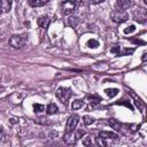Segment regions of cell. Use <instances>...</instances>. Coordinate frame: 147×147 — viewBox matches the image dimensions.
<instances>
[{
  "label": "cell",
  "instance_id": "2e32d148",
  "mask_svg": "<svg viewBox=\"0 0 147 147\" xmlns=\"http://www.w3.org/2000/svg\"><path fill=\"white\" fill-rule=\"evenodd\" d=\"M34 122L37 124H41V125H49L51 124V121H48L46 117H38L34 119Z\"/></svg>",
  "mask_w": 147,
  "mask_h": 147
},
{
  "label": "cell",
  "instance_id": "836d02e7",
  "mask_svg": "<svg viewBox=\"0 0 147 147\" xmlns=\"http://www.w3.org/2000/svg\"><path fill=\"white\" fill-rule=\"evenodd\" d=\"M0 13H1V10H0Z\"/></svg>",
  "mask_w": 147,
  "mask_h": 147
},
{
  "label": "cell",
  "instance_id": "44dd1931",
  "mask_svg": "<svg viewBox=\"0 0 147 147\" xmlns=\"http://www.w3.org/2000/svg\"><path fill=\"white\" fill-rule=\"evenodd\" d=\"M83 122H84V124H86V125H90V124H92V123L94 122V118H93V117H91V116H87V115H85V116L83 117Z\"/></svg>",
  "mask_w": 147,
  "mask_h": 147
},
{
  "label": "cell",
  "instance_id": "e0dca14e",
  "mask_svg": "<svg viewBox=\"0 0 147 147\" xmlns=\"http://www.w3.org/2000/svg\"><path fill=\"white\" fill-rule=\"evenodd\" d=\"M106 94L109 96V98H114L118 94V90L117 88H107L106 90Z\"/></svg>",
  "mask_w": 147,
  "mask_h": 147
},
{
  "label": "cell",
  "instance_id": "ffe728a7",
  "mask_svg": "<svg viewBox=\"0 0 147 147\" xmlns=\"http://www.w3.org/2000/svg\"><path fill=\"white\" fill-rule=\"evenodd\" d=\"M86 45H87L90 48H96V47L99 46V42H98L95 39H90V40H87Z\"/></svg>",
  "mask_w": 147,
  "mask_h": 147
},
{
  "label": "cell",
  "instance_id": "f1b7e54d",
  "mask_svg": "<svg viewBox=\"0 0 147 147\" xmlns=\"http://www.w3.org/2000/svg\"><path fill=\"white\" fill-rule=\"evenodd\" d=\"M69 1H71L72 3H75V5H77V6H78V5L80 3V1H82V0H69Z\"/></svg>",
  "mask_w": 147,
  "mask_h": 147
},
{
  "label": "cell",
  "instance_id": "d4e9b609",
  "mask_svg": "<svg viewBox=\"0 0 147 147\" xmlns=\"http://www.w3.org/2000/svg\"><path fill=\"white\" fill-rule=\"evenodd\" d=\"M84 134H85V131L83 129H78L77 132H76V134H75V137H76V139H80V138H83Z\"/></svg>",
  "mask_w": 147,
  "mask_h": 147
},
{
  "label": "cell",
  "instance_id": "d6986e66",
  "mask_svg": "<svg viewBox=\"0 0 147 147\" xmlns=\"http://www.w3.org/2000/svg\"><path fill=\"white\" fill-rule=\"evenodd\" d=\"M45 110V106L40 105V103H33V111L34 113H41Z\"/></svg>",
  "mask_w": 147,
  "mask_h": 147
},
{
  "label": "cell",
  "instance_id": "7402d4cb",
  "mask_svg": "<svg viewBox=\"0 0 147 147\" xmlns=\"http://www.w3.org/2000/svg\"><path fill=\"white\" fill-rule=\"evenodd\" d=\"M95 141H96V144H98L99 146H107V145H108V142H107V139H105V138H101V137L96 138V139H95Z\"/></svg>",
  "mask_w": 147,
  "mask_h": 147
},
{
  "label": "cell",
  "instance_id": "7a4b0ae2",
  "mask_svg": "<svg viewBox=\"0 0 147 147\" xmlns=\"http://www.w3.org/2000/svg\"><path fill=\"white\" fill-rule=\"evenodd\" d=\"M110 18L116 23H123L129 18V14L125 10H114L110 14Z\"/></svg>",
  "mask_w": 147,
  "mask_h": 147
},
{
  "label": "cell",
  "instance_id": "ba28073f",
  "mask_svg": "<svg viewBox=\"0 0 147 147\" xmlns=\"http://www.w3.org/2000/svg\"><path fill=\"white\" fill-rule=\"evenodd\" d=\"M37 24H38L40 28L46 29V28L48 26V24H49V17H48L47 15H42V16H40V17L38 18V21H37Z\"/></svg>",
  "mask_w": 147,
  "mask_h": 147
},
{
  "label": "cell",
  "instance_id": "5b68a950",
  "mask_svg": "<svg viewBox=\"0 0 147 147\" xmlns=\"http://www.w3.org/2000/svg\"><path fill=\"white\" fill-rule=\"evenodd\" d=\"M78 121H79V116L78 115H71L67 122V125H65V132H74V129L76 127V125L78 124Z\"/></svg>",
  "mask_w": 147,
  "mask_h": 147
},
{
  "label": "cell",
  "instance_id": "1f68e13d",
  "mask_svg": "<svg viewBox=\"0 0 147 147\" xmlns=\"http://www.w3.org/2000/svg\"><path fill=\"white\" fill-rule=\"evenodd\" d=\"M146 57H147V54L144 53V54H142V61H146Z\"/></svg>",
  "mask_w": 147,
  "mask_h": 147
},
{
  "label": "cell",
  "instance_id": "3957f363",
  "mask_svg": "<svg viewBox=\"0 0 147 147\" xmlns=\"http://www.w3.org/2000/svg\"><path fill=\"white\" fill-rule=\"evenodd\" d=\"M71 94H72V93H71V90L68 88V87H59L57 91H56V96H57L62 102H64V103L70 99Z\"/></svg>",
  "mask_w": 147,
  "mask_h": 147
},
{
  "label": "cell",
  "instance_id": "f546056e",
  "mask_svg": "<svg viewBox=\"0 0 147 147\" xmlns=\"http://www.w3.org/2000/svg\"><path fill=\"white\" fill-rule=\"evenodd\" d=\"M90 1H91L92 3H95V5H96V3H100V2H102L103 0H90Z\"/></svg>",
  "mask_w": 147,
  "mask_h": 147
},
{
  "label": "cell",
  "instance_id": "52a82bcc",
  "mask_svg": "<svg viewBox=\"0 0 147 147\" xmlns=\"http://www.w3.org/2000/svg\"><path fill=\"white\" fill-rule=\"evenodd\" d=\"M63 141L67 145H74L76 142V137H75L74 132H65V134L63 137Z\"/></svg>",
  "mask_w": 147,
  "mask_h": 147
},
{
  "label": "cell",
  "instance_id": "9a60e30c",
  "mask_svg": "<svg viewBox=\"0 0 147 147\" xmlns=\"http://www.w3.org/2000/svg\"><path fill=\"white\" fill-rule=\"evenodd\" d=\"M78 22H79V20H78V17H75V16H70L69 18H68V25H70L71 28H75L77 24H78Z\"/></svg>",
  "mask_w": 147,
  "mask_h": 147
},
{
  "label": "cell",
  "instance_id": "ac0fdd59",
  "mask_svg": "<svg viewBox=\"0 0 147 147\" xmlns=\"http://www.w3.org/2000/svg\"><path fill=\"white\" fill-rule=\"evenodd\" d=\"M83 105H84V102H83L82 100H75V101L72 102V105H71V108L76 110V109L82 108V107H83Z\"/></svg>",
  "mask_w": 147,
  "mask_h": 147
},
{
  "label": "cell",
  "instance_id": "cb8c5ba5",
  "mask_svg": "<svg viewBox=\"0 0 147 147\" xmlns=\"http://www.w3.org/2000/svg\"><path fill=\"white\" fill-rule=\"evenodd\" d=\"M134 31H136V26H134V25H130V26H126V28L124 29V33H125V34L132 33V32H134Z\"/></svg>",
  "mask_w": 147,
  "mask_h": 147
},
{
  "label": "cell",
  "instance_id": "484cf974",
  "mask_svg": "<svg viewBox=\"0 0 147 147\" xmlns=\"http://www.w3.org/2000/svg\"><path fill=\"white\" fill-rule=\"evenodd\" d=\"M133 52H134L133 48H130V49H129V48H125V49H124L122 53H119V54H121V55H127V54H132ZM119 54H118V55H119Z\"/></svg>",
  "mask_w": 147,
  "mask_h": 147
},
{
  "label": "cell",
  "instance_id": "7c38bea8",
  "mask_svg": "<svg viewBox=\"0 0 147 147\" xmlns=\"http://www.w3.org/2000/svg\"><path fill=\"white\" fill-rule=\"evenodd\" d=\"M108 124H109L115 131H121V130H122V124H121L117 119H115V118H110V119L108 121Z\"/></svg>",
  "mask_w": 147,
  "mask_h": 147
},
{
  "label": "cell",
  "instance_id": "4fadbf2b",
  "mask_svg": "<svg viewBox=\"0 0 147 147\" xmlns=\"http://www.w3.org/2000/svg\"><path fill=\"white\" fill-rule=\"evenodd\" d=\"M49 0H30L29 3L32 6V7H41V6H45L46 3H48Z\"/></svg>",
  "mask_w": 147,
  "mask_h": 147
},
{
  "label": "cell",
  "instance_id": "d6a6232c",
  "mask_svg": "<svg viewBox=\"0 0 147 147\" xmlns=\"http://www.w3.org/2000/svg\"><path fill=\"white\" fill-rule=\"evenodd\" d=\"M144 2H145V3H146V2H147V0H144Z\"/></svg>",
  "mask_w": 147,
  "mask_h": 147
},
{
  "label": "cell",
  "instance_id": "6da1fadb",
  "mask_svg": "<svg viewBox=\"0 0 147 147\" xmlns=\"http://www.w3.org/2000/svg\"><path fill=\"white\" fill-rule=\"evenodd\" d=\"M28 41V36L25 33L23 34H14L9 39V45L14 48H21L23 47Z\"/></svg>",
  "mask_w": 147,
  "mask_h": 147
},
{
  "label": "cell",
  "instance_id": "83f0119b",
  "mask_svg": "<svg viewBox=\"0 0 147 147\" xmlns=\"http://www.w3.org/2000/svg\"><path fill=\"white\" fill-rule=\"evenodd\" d=\"M111 53H119V46H116V47H114V48H111V51H110Z\"/></svg>",
  "mask_w": 147,
  "mask_h": 147
},
{
  "label": "cell",
  "instance_id": "277c9868",
  "mask_svg": "<svg viewBox=\"0 0 147 147\" xmlns=\"http://www.w3.org/2000/svg\"><path fill=\"white\" fill-rule=\"evenodd\" d=\"M76 8H77V5L72 3V2L69 1V0L63 1L62 5H61V11H62V14H64V15H68V14L74 13V11L76 10Z\"/></svg>",
  "mask_w": 147,
  "mask_h": 147
},
{
  "label": "cell",
  "instance_id": "9c48e42d",
  "mask_svg": "<svg viewBox=\"0 0 147 147\" xmlns=\"http://www.w3.org/2000/svg\"><path fill=\"white\" fill-rule=\"evenodd\" d=\"M11 7V0H0V10L3 13H7L10 10Z\"/></svg>",
  "mask_w": 147,
  "mask_h": 147
},
{
  "label": "cell",
  "instance_id": "8fae6325",
  "mask_svg": "<svg viewBox=\"0 0 147 147\" xmlns=\"http://www.w3.org/2000/svg\"><path fill=\"white\" fill-rule=\"evenodd\" d=\"M136 21H138L139 23L146 22V10L144 8L138 9V16H136Z\"/></svg>",
  "mask_w": 147,
  "mask_h": 147
},
{
  "label": "cell",
  "instance_id": "8992f818",
  "mask_svg": "<svg viewBox=\"0 0 147 147\" xmlns=\"http://www.w3.org/2000/svg\"><path fill=\"white\" fill-rule=\"evenodd\" d=\"M133 5V0H116V8L118 10H125Z\"/></svg>",
  "mask_w": 147,
  "mask_h": 147
},
{
  "label": "cell",
  "instance_id": "4316f807",
  "mask_svg": "<svg viewBox=\"0 0 147 147\" xmlns=\"http://www.w3.org/2000/svg\"><path fill=\"white\" fill-rule=\"evenodd\" d=\"M83 145L90 146V145H91V138H90V137H85V138L83 139Z\"/></svg>",
  "mask_w": 147,
  "mask_h": 147
},
{
  "label": "cell",
  "instance_id": "603a6c76",
  "mask_svg": "<svg viewBox=\"0 0 147 147\" xmlns=\"http://www.w3.org/2000/svg\"><path fill=\"white\" fill-rule=\"evenodd\" d=\"M117 105H124L125 107H127V108H130L131 110H133V107L131 106L130 101H127V100H122V101H118V102H117Z\"/></svg>",
  "mask_w": 147,
  "mask_h": 147
},
{
  "label": "cell",
  "instance_id": "5bb4252c",
  "mask_svg": "<svg viewBox=\"0 0 147 147\" xmlns=\"http://www.w3.org/2000/svg\"><path fill=\"white\" fill-rule=\"evenodd\" d=\"M57 110H59V108H57V106H56L55 103H49V105L47 106V108H46V111H47V114H49V115L57 113Z\"/></svg>",
  "mask_w": 147,
  "mask_h": 147
},
{
  "label": "cell",
  "instance_id": "4dcf8cb0",
  "mask_svg": "<svg viewBox=\"0 0 147 147\" xmlns=\"http://www.w3.org/2000/svg\"><path fill=\"white\" fill-rule=\"evenodd\" d=\"M133 42H136V44H145V41H142V40H137V39H134V40H132Z\"/></svg>",
  "mask_w": 147,
  "mask_h": 147
},
{
  "label": "cell",
  "instance_id": "30bf717a",
  "mask_svg": "<svg viewBox=\"0 0 147 147\" xmlns=\"http://www.w3.org/2000/svg\"><path fill=\"white\" fill-rule=\"evenodd\" d=\"M99 137H101V138H105V139H117L118 138V136L116 134V133H114V132H108V131H101L100 133H99Z\"/></svg>",
  "mask_w": 147,
  "mask_h": 147
}]
</instances>
